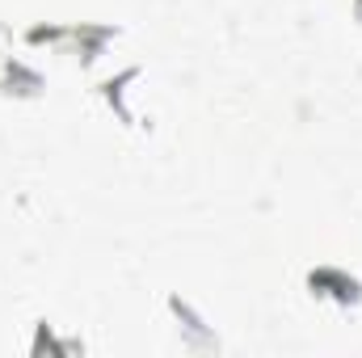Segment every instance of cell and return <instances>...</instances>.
<instances>
[{
  "label": "cell",
  "mask_w": 362,
  "mask_h": 358,
  "mask_svg": "<svg viewBox=\"0 0 362 358\" xmlns=\"http://www.w3.org/2000/svg\"><path fill=\"white\" fill-rule=\"evenodd\" d=\"M308 287H312V295L320 291V295H333V299H341V304H358L362 299V282L358 278H350V274H341V270H316V274H308Z\"/></svg>",
  "instance_id": "cell-1"
}]
</instances>
